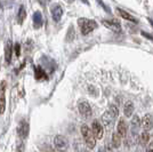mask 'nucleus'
Wrapping results in <instances>:
<instances>
[{
	"mask_svg": "<svg viewBox=\"0 0 153 152\" xmlns=\"http://www.w3.org/2000/svg\"><path fill=\"white\" fill-rule=\"evenodd\" d=\"M78 25L80 28V31L83 36L88 34L90 32H93L97 28V23H96L94 19H85V17H81V19H78Z\"/></svg>",
	"mask_w": 153,
	"mask_h": 152,
	"instance_id": "obj_3",
	"label": "nucleus"
},
{
	"mask_svg": "<svg viewBox=\"0 0 153 152\" xmlns=\"http://www.w3.org/2000/svg\"><path fill=\"white\" fill-rule=\"evenodd\" d=\"M29 132H30V125L29 122L25 120H22L19 122V128H17V133H19V137L21 139H25L29 135Z\"/></svg>",
	"mask_w": 153,
	"mask_h": 152,
	"instance_id": "obj_7",
	"label": "nucleus"
},
{
	"mask_svg": "<svg viewBox=\"0 0 153 152\" xmlns=\"http://www.w3.org/2000/svg\"><path fill=\"white\" fill-rule=\"evenodd\" d=\"M12 55H13V44H12L10 40H8L5 45V61H6L7 64L10 63Z\"/></svg>",
	"mask_w": 153,
	"mask_h": 152,
	"instance_id": "obj_12",
	"label": "nucleus"
},
{
	"mask_svg": "<svg viewBox=\"0 0 153 152\" xmlns=\"http://www.w3.org/2000/svg\"><path fill=\"white\" fill-rule=\"evenodd\" d=\"M82 2H85V4H87V5H89V2H88V0H82Z\"/></svg>",
	"mask_w": 153,
	"mask_h": 152,
	"instance_id": "obj_29",
	"label": "nucleus"
},
{
	"mask_svg": "<svg viewBox=\"0 0 153 152\" xmlns=\"http://www.w3.org/2000/svg\"><path fill=\"white\" fill-rule=\"evenodd\" d=\"M33 26L36 28V29H40L41 26H42V23H44V19H42V14L40 13V12H36V13L33 14Z\"/></svg>",
	"mask_w": 153,
	"mask_h": 152,
	"instance_id": "obj_15",
	"label": "nucleus"
},
{
	"mask_svg": "<svg viewBox=\"0 0 153 152\" xmlns=\"http://www.w3.org/2000/svg\"><path fill=\"white\" fill-rule=\"evenodd\" d=\"M104 152H113V151H112V149H111V146L110 145H105V148H104Z\"/></svg>",
	"mask_w": 153,
	"mask_h": 152,
	"instance_id": "obj_25",
	"label": "nucleus"
},
{
	"mask_svg": "<svg viewBox=\"0 0 153 152\" xmlns=\"http://www.w3.org/2000/svg\"><path fill=\"white\" fill-rule=\"evenodd\" d=\"M117 132L121 135V137H126L128 132V125L127 122L125 121V119H120L118 122V126H117Z\"/></svg>",
	"mask_w": 153,
	"mask_h": 152,
	"instance_id": "obj_13",
	"label": "nucleus"
},
{
	"mask_svg": "<svg viewBox=\"0 0 153 152\" xmlns=\"http://www.w3.org/2000/svg\"><path fill=\"white\" fill-rule=\"evenodd\" d=\"M88 148L87 145H82V143H80L79 141H76V143H74V152H88L87 150Z\"/></svg>",
	"mask_w": 153,
	"mask_h": 152,
	"instance_id": "obj_21",
	"label": "nucleus"
},
{
	"mask_svg": "<svg viewBox=\"0 0 153 152\" xmlns=\"http://www.w3.org/2000/svg\"><path fill=\"white\" fill-rule=\"evenodd\" d=\"M54 146L58 152H66L69 149V141L63 135H56L54 137Z\"/></svg>",
	"mask_w": 153,
	"mask_h": 152,
	"instance_id": "obj_4",
	"label": "nucleus"
},
{
	"mask_svg": "<svg viewBox=\"0 0 153 152\" xmlns=\"http://www.w3.org/2000/svg\"><path fill=\"white\" fill-rule=\"evenodd\" d=\"M149 22H150V24L153 26V19H149Z\"/></svg>",
	"mask_w": 153,
	"mask_h": 152,
	"instance_id": "obj_28",
	"label": "nucleus"
},
{
	"mask_svg": "<svg viewBox=\"0 0 153 152\" xmlns=\"http://www.w3.org/2000/svg\"><path fill=\"white\" fill-rule=\"evenodd\" d=\"M14 51H15V55L17 57L21 56V45L19 42H16L15 46H14Z\"/></svg>",
	"mask_w": 153,
	"mask_h": 152,
	"instance_id": "obj_24",
	"label": "nucleus"
},
{
	"mask_svg": "<svg viewBox=\"0 0 153 152\" xmlns=\"http://www.w3.org/2000/svg\"><path fill=\"white\" fill-rule=\"evenodd\" d=\"M34 77H36L37 80H44V79L48 78L47 73L45 72V70L42 69V68H40V66H36L34 68Z\"/></svg>",
	"mask_w": 153,
	"mask_h": 152,
	"instance_id": "obj_16",
	"label": "nucleus"
},
{
	"mask_svg": "<svg viewBox=\"0 0 153 152\" xmlns=\"http://www.w3.org/2000/svg\"><path fill=\"white\" fill-rule=\"evenodd\" d=\"M119 115V110L115 105H110L108 109L103 113L102 115V121H103V125L105 126H112L113 122L115 121V119L118 118Z\"/></svg>",
	"mask_w": 153,
	"mask_h": 152,
	"instance_id": "obj_1",
	"label": "nucleus"
},
{
	"mask_svg": "<svg viewBox=\"0 0 153 152\" xmlns=\"http://www.w3.org/2000/svg\"><path fill=\"white\" fill-rule=\"evenodd\" d=\"M51 14L54 22H59L63 16V8L59 4H54L51 7Z\"/></svg>",
	"mask_w": 153,
	"mask_h": 152,
	"instance_id": "obj_6",
	"label": "nucleus"
},
{
	"mask_svg": "<svg viewBox=\"0 0 153 152\" xmlns=\"http://www.w3.org/2000/svg\"><path fill=\"white\" fill-rule=\"evenodd\" d=\"M117 10H118V13H119V15L121 16L122 19H127V21H129V22H134V23H137V19H135L133 15H130V14L128 13V12L123 10V9H121V8H118Z\"/></svg>",
	"mask_w": 153,
	"mask_h": 152,
	"instance_id": "obj_18",
	"label": "nucleus"
},
{
	"mask_svg": "<svg viewBox=\"0 0 153 152\" xmlns=\"http://www.w3.org/2000/svg\"><path fill=\"white\" fill-rule=\"evenodd\" d=\"M76 37V34H74V29H73V26H70V29H69V31H68V36H66V39H68V41H72L73 39Z\"/></svg>",
	"mask_w": 153,
	"mask_h": 152,
	"instance_id": "obj_23",
	"label": "nucleus"
},
{
	"mask_svg": "<svg viewBox=\"0 0 153 152\" xmlns=\"http://www.w3.org/2000/svg\"><path fill=\"white\" fill-rule=\"evenodd\" d=\"M149 141H150V134L144 130L143 133L140 134V143L143 145H145L146 143H149Z\"/></svg>",
	"mask_w": 153,
	"mask_h": 152,
	"instance_id": "obj_22",
	"label": "nucleus"
},
{
	"mask_svg": "<svg viewBox=\"0 0 153 152\" xmlns=\"http://www.w3.org/2000/svg\"><path fill=\"white\" fill-rule=\"evenodd\" d=\"M6 81L0 83V114H2L6 110Z\"/></svg>",
	"mask_w": 153,
	"mask_h": 152,
	"instance_id": "obj_5",
	"label": "nucleus"
},
{
	"mask_svg": "<svg viewBox=\"0 0 153 152\" xmlns=\"http://www.w3.org/2000/svg\"><path fill=\"white\" fill-rule=\"evenodd\" d=\"M142 128L145 130V132H149L153 128V119L151 114H145L142 119Z\"/></svg>",
	"mask_w": 153,
	"mask_h": 152,
	"instance_id": "obj_11",
	"label": "nucleus"
},
{
	"mask_svg": "<svg viewBox=\"0 0 153 152\" xmlns=\"http://www.w3.org/2000/svg\"><path fill=\"white\" fill-rule=\"evenodd\" d=\"M64 1H65V2H68V4H72L74 0H64Z\"/></svg>",
	"mask_w": 153,
	"mask_h": 152,
	"instance_id": "obj_27",
	"label": "nucleus"
},
{
	"mask_svg": "<svg viewBox=\"0 0 153 152\" xmlns=\"http://www.w3.org/2000/svg\"><path fill=\"white\" fill-rule=\"evenodd\" d=\"M91 130L95 135V137L97 139H101L103 137V134H104V130H103V126L100 124V121L94 120L93 124H91Z\"/></svg>",
	"mask_w": 153,
	"mask_h": 152,
	"instance_id": "obj_10",
	"label": "nucleus"
},
{
	"mask_svg": "<svg viewBox=\"0 0 153 152\" xmlns=\"http://www.w3.org/2000/svg\"><path fill=\"white\" fill-rule=\"evenodd\" d=\"M147 152H153V142L149 145V148H147Z\"/></svg>",
	"mask_w": 153,
	"mask_h": 152,
	"instance_id": "obj_26",
	"label": "nucleus"
},
{
	"mask_svg": "<svg viewBox=\"0 0 153 152\" xmlns=\"http://www.w3.org/2000/svg\"><path fill=\"white\" fill-rule=\"evenodd\" d=\"M140 127H142V121L140 120V117L138 115H134V118L131 120V134H133V136L137 135L138 130L140 129Z\"/></svg>",
	"mask_w": 153,
	"mask_h": 152,
	"instance_id": "obj_14",
	"label": "nucleus"
},
{
	"mask_svg": "<svg viewBox=\"0 0 153 152\" xmlns=\"http://www.w3.org/2000/svg\"><path fill=\"white\" fill-rule=\"evenodd\" d=\"M102 24L104 26H106L108 29H110L111 31L117 32V33L121 32V25H120V23H119L118 21H115V19H103Z\"/></svg>",
	"mask_w": 153,
	"mask_h": 152,
	"instance_id": "obj_8",
	"label": "nucleus"
},
{
	"mask_svg": "<svg viewBox=\"0 0 153 152\" xmlns=\"http://www.w3.org/2000/svg\"><path fill=\"white\" fill-rule=\"evenodd\" d=\"M26 19V10H25V7L22 6L19 8V13H17V22L19 24H22Z\"/></svg>",
	"mask_w": 153,
	"mask_h": 152,
	"instance_id": "obj_20",
	"label": "nucleus"
},
{
	"mask_svg": "<svg viewBox=\"0 0 153 152\" xmlns=\"http://www.w3.org/2000/svg\"><path fill=\"white\" fill-rule=\"evenodd\" d=\"M81 134H82L83 142L87 145V148L88 149H94L96 145V139H97L95 137L91 128H89L87 125H82L81 126Z\"/></svg>",
	"mask_w": 153,
	"mask_h": 152,
	"instance_id": "obj_2",
	"label": "nucleus"
},
{
	"mask_svg": "<svg viewBox=\"0 0 153 152\" xmlns=\"http://www.w3.org/2000/svg\"><path fill=\"white\" fill-rule=\"evenodd\" d=\"M133 112H134V103L130 101H128L125 107H123V113L127 118H130L133 115Z\"/></svg>",
	"mask_w": 153,
	"mask_h": 152,
	"instance_id": "obj_17",
	"label": "nucleus"
},
{
	"mask_svg": "<svg viewBox=\"0 0 153 152\" xmlns=\"http://www.w3.org/2000/svg\"><path fill=\"white\" fill-rule=\"evenodd\" d=\"M120 145H121V135L118 132H114L112 134V146L118 149Z\"/></svg>",
	"mask_w": 153,
	"mask_h": 152,
	"instance_id": "obj_19",
	"label": "nucleus"
},
{
	"mask_svg": "<svg viewBox=\"0 0 153 152\" xmlns=\"http://www.w3.org/2000/svg\"><path fill=\"white\" fill-rule=\"evenodd\" d=\"M78 110H79L80 114L83 115V117H86V118H89L90 115H91V113H93L91 107H90V104L87 101L80 102L78 104Z\"/></svg>",
	"mask_w": 153,
	"mask_h": 152,
	"instance_id": "obj_9",
	"label": "nucleus"
}]
</instances>
